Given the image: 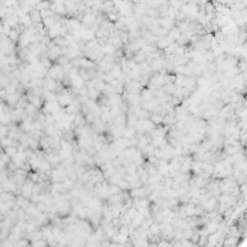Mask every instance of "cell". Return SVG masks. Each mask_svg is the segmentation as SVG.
Segmentation results:
<instances>
[{"label":"cell","mask_w":247,"mask_h":247,"mask_svg":"<svg viewBox=\"0 0 247 247\" xmlns=\"http://www.w3.org/2000/svg\"><path fill=\"white\" fill-rule=\"evenodd\" d=\"M29 16L31 17L32 21L34 22V23H42L43 22V17H42V14H41V11H39L38 9H32V10L29 11Z\"/></svg>","instance_id":"cell-1"},{"label":"cell","mask_w":247,"mask_h":247,"mask_svg":"<svg viewBox=\"0 0 247 247\" xmlns=\"http://www.w3.org/2000/svg\"><path fill=\"white\" fill-rule=\"evenodd\" d=\"M52 42L54 43V44L57 45L59 47H70V41H69L66 37H63V36H58V37L54 38L52 40Z\"/></svg>","instance_id":"cell-2"},{"label":"cell","mask_w":247,"mask_h":247,"mask_svg":"<svg viewBox=\"0 0 247 247\" xmlns=\"http://www.w3.org/2000/svg\"><path fill=\"white\" fill-rule=\"evenodd\" d=\"M52 5V1H49V0H42L40 1L37 6H36V9H38L39 11L42 10H50V7Z\"/></svg>","instance_id":"cell-3"},{"label":"cell","mask_w":247,"mask_h":247,"mask_svg":"<svg viewBox=\"0 0 247 247\" xmlns=\"http://www.w3.org/2000/svg\"><path fill=\"white\" fill-rule=\"evenodd\" d=\"M8 37H9V39H10L14 44L19 43V41L20 39V33L16 28H13L11 30L10 33H9Z\"/></svg>","instance_id":"cell-4"},{"label":"cell","mask_w":247,"mask_h":247,"mask_svg":"<svg viewBox=\"0 0 247 247\" xmlns=\"http://www.w3.org/2000/svg\"><path fill=\"white\" fill-rule=\"evenodd\" d=\"M43 23H44V27H47V29H50L55 25L56 20L54 19V17H44L43 20Z\"/></svg>","instance_id":"cell-5"},{"label":"cell","mask_w":247,"mask_h":247,"mask_svg":"<svg viewBox=\"0 0 247 247\" xmlns=\"http://www.w3.org/2000/svg\"><path fill=\"white\" fill-rule=\"evenodd\" d=\"M71 61H72L71 58L69 57L68 55H60L54 64H58V65H60L62 67H65L66 65H68L69 63H71Z\"/></svg>","instance_id":"cell-6"},{"label":"cell","mask_w":247,"mask_h":247,"mask_svg":"<svg viewBox=\"0 0 247 247\" xmlns=\"http://www.w3.org/2000/svg\"><path fill=\"white\" fill-rule=\"evenodd\" d=\"M70 2L72 4V5H75V7L78 8L81 4H83V0H70Z\"/></svg>","instance_id":"cell-7"},{"label":"cell","mask_w":247,"mask_h":247,"mask_svg":"<svg viewBox=\"0 0 247 247\" xmlns=\"http://www.w3.org/2000/svg\"><path fill=\"white\" fill-rule=\"evenodd\" d=\"M49 1H53V0H49Z\"/></svg>","instance_id":"cell-8"}]
</instances>
